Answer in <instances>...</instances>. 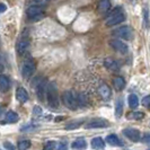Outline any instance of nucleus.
<instances>
[{
	"mask_svg": "<svg viewBox=\"0 0 150 150\" xmlns=\"http://www.w3.org/2000/svg\"><path fill=\"white\" fill-rule=\"evenodd\" d=\"M124 21H125L124 11L122 10L121 7H116L110 15L107 16L105 23L107 26H114V25H117V24L123 23Z\"/></svg>",
	"mask_w": 150,
	"mask_h": 150,
	"instance_id": "nucleus-1",
	"label": "nucleus"
},
{
	"mask_svg": "<svg viewBox=\"0 0 150 150\" xmlns=\"http://www.w3.org/2000/svg\"><path fill=\"white\" fill-rule=\"evenodd\" d=\"M46 97H47L49 106L51 108L59 107V96H58V90L54 83H50L46 87Z\"/></svg>",
	"mask_w": 150,
	"mask_h": 150,
	"instance_id": "nucleus-2",
	"label": "nucleus"
},
{
	"mask_svg": "<svg viewBox=\"0 0 150 150\" xmlns=\"http://www.w3.org/2000/svg\"><path fill=\"white\" fill-rule=\"evenodd\" d=\"M62 102L64 106L71 111H76L78 108V102H77L76 95L72 91H69V90L64 91L62 94Z\"/></svg>",
	"mask_w": 150,
	"mask_h": 150,
	"instance_id": "nucleus-3",
	"label": "nucleus"
},
{
	"mask_svg": "<svg viewBox=\"0 0 150 150\" xmlns=\"http://www.w3.org/2000/svg\"><path fill=\"white\" fill-rule=\"evenodd\" d=\"M32 86L35 88L36 90V94H38V97L40 100H44V97L46 95V81L41 77H36L34 79V83H32Z\"/></svg>",
	"mask_w": 150,
	"mask_h": 150,
	"instance_id": "nucleus-4",
	"label": "nucleus"
},
{
	"mask_svg": "<svg viewBox=\"0 0 150 150\" xmlns=\"http://www.w3.org/2000/svg\"><path fill=\"white\" fill-rule=\"evenodd\" d=\"M113 35L122 40H131L133 38V30L130 26H122L113 30Z\"/></svg>",
	"mask_w": 150,
	"mask_h": 150,
	"instance_id": "nucleus-5",
	"label": "nucleus"
},
{
	"mask_svg": "<svg viewBox=\"0 0 150 150\" xmlns=\"http://www.w3.org/2000/svg\"><path fill=\"white\" fill-rule=\"evenodd\" d=\"M35 63L32 60H26L22 66V76L24 79L28 80L35 72Z\"/></svg>",
	"mask_w": 150,
	"mask_h": 150,
	"instance_id": "nucleus-6",
	"label": "nucleus"
},
{
	"mask_svg": "<svg viewBox=\"0 0 150 150\" xmlns=\"http://www.w3.org/2000/svg\"><path fill=\"white\" fill-rule=\"evenodd\" d=\"M110 127V122L105 119H91L89 120L86 124H85V128L86 129H97V128H107Z\"/></svg>",
	"mask_w": 150,
	"mask_h": 150,
	"instance_id": "nucleus-7",
	"label": "nucleus"
},
{
	"mask_svg": "<svg viewBox=\"0 0 150 150\" xmlns=\"http://www.w3.org/2000/svg\"><path fill=\"white\" fill-rule=\"evenodd\" d=\"M110 45L112 46L115 51L122 53V54H125L129 51L128 45L125 44V43H123V41H120V40H115V38L111 40L110 41Z\"/></svg>",
	"mask_w": 150,
	"mask_h": 150,
	"instance_id": "nucleus-8",
	"label": "nucleus"
},
{
	"mask_svg": "<svg viewBox=\"0 0 150 150\" xmlns=\"http://www.w3.org/2000/svg\"><path fill=\"white\" fill-rule=\"evenodd\" d=\"M123 134L128 138L129 140L133 141V142H138L140 139H141V135H140V131L137 130V129L128 128L123 130Z\"/></svg>",
	"mask_w": 150,
	"mask_h": 150,
	"instance_id": "nucleus-9",
	"label": "nucleus"
},
{
	"mask_svg": "<svg viewBox=\"0 0 150 150\" xmlns=\"http://www.w3.org/2000/svg\"><path fill=\"white\" fill-rule=\"evenodd\" d=\"M44 8L42 7V5H33L30 6L26 10V15L28 16L30 18H35L38 16H41L43 14Z\"/></svg>",
	"mask_w": 150,
	"mask_h": 150,
	"instance_id": "nucleus-10",
	"label": "nucleus"
},
{
	"mask_svg": "<svg viewBox=\"0 0 150 150\" xmlns=\"http://www.w3.org/2000/svg\"><path fill=\"white\" fill-rule=\"evenodd\" d=\"M28 46H30V40L26 38H23L18 41V43L16 45V50H17L18 54H23V53L26 52Z\"/></svg>",
	"mask_w": 150,
	"mask_h": 150,
	"instance_id": "nucleus-11",
	"label": "nucleus"
},
{
	"mask_svg": "<svg viewBox=\"0 0 150 150\" xmlns=\"http://www.w3.org/2000/svg\"><path fill=\"white\" fill-rule=\"evenodd\" d=\"M16 97H17V99L21 102V103H26L27 100H28V98H30V96H28V93H27V90L25 89V88H23V87H19L18 89H17V91H16Z\"/></svg>",
	"mask_w": 150,
	"mask_h": 150,
	"instance_id": "nucleus-12",
	"label": "nucleus"
},
{
	"mask_svg": "<svg viewBox=\"0 0 150 150\" xmlns=\"http://www.w3.org/2000/svg\"><path fill=\"white\" fill-rule=\"evenodd\" d=\"M19 120V116L18 114L14 111H8L5 115V121L1 122V124H5V123H15Z\"/></svg>",
	"mask_w": 150,
	"mask_h": 150,
	"instance_id": "nucleus-13",
	"label": "nucleus"
},
{
	"mask_svg": "<svg viewBox=\"0 0 150 150\" xmlns=\"http://www.w3.org/2000/svg\"><path fill=\"white\" fill-rule=\"evenodd\" d=\"M104 66H105L106 69H108L111 71L119 70V63H117V61L114 60L113 58H106L105 60H104Z\"/></svg>",
	"mask_w": 150,
	"mask_h": 150,
	"instance_id": "nucleus-14",
	"label": "nucleus"
},
{
	"mask_svg": "<svg viewBox=\"0 0 150 150\" xmlns=\"http://www.w3.org/2000/svg\"><path fill=\"white\" fill-rule=\"evenodd\" d=\"M98 91H99V95L104 98V99H107V98H110V96H111V88L106 83H102L99 86V88H98Z\"/></svg>",
	"mask_w": 150,
	"mask_h": 150,
	"instance_id": "nucleus-15",
	"label": "nucleus"
},
{
	"mask_svg": "<svg viewBox=\"0 0 150 150\" xmlns=\"http://www.w3.org/2000/svg\"><path fill=\"white\" fill-rule=\"evenodd\" d=\"M91 148L93 149H104L105 148V141L102 138H94L91 140Z\"/></svg>",
	"mask_w": 150,
	"mask_h": 150,
	"instance_id": "nucleus-16",
	"label": "nucleus"
},
{
	"mask_svg": "<svg viewBox=\"0 0 150 150\" xmlns=\"http://www.w3.org/2000/svg\"><path fill=\"white\" fill-rule=\"evenodd\" d=\"M123 110H124L123 98H117L116 99V104H115V114H116V117H121L122 116Z\"/></svg>",
	"mask_w": 150,
	"mask_h": 150,
	"instance_id": "nucleus-17",
	"label": "nucleus"
},
{
	"mask_svg": "<svg viewBox=\"0 0 150 150\" xmlns=\"http://www.w3.org/2000/svg\"><path fill=\"white\" fill-rule=\"evenodd\" d=\"M87 146V142L85 140V138H78L76 139L75 141L71 144V148L72 149H85Z\"/></svg>",
	"mask_w": 150,
	"mask_h": 150,
	"instance_id": "nucleus-18",
	"label": "nucleus"
},
{
	"mask_svg": "<svg viewBox=\"0 0 150 150\" xmlns=\"http://www.w3.org/2000/svg\"><path fill=\"white\" fill-rule=\"evenodd\" d=\"M10 87V81L6 76L0 75V90L1 91H7Z\"/></svg>",
	"mask_w": 150,
	"mask_h": 150,
	"instance_id": "nucleus-19",
	"label": "nucleus"
},
{
	"mask_svg": "<svg viewBox=\"0 0 150 150\" xmlns=\"http://www.w3.org/2000/svg\"><path fill=\"white\" fill-rule=\"evenodd\" d=\"M113 85H114V88L117 90V91H120L124 88V86H125V81H124V79L122 78V77H116V78H114V80H113Z\"/></svg>",
	"mask_w": 150,
	"mask_h": 150,
	"instance_id": "nucleus-20",
	"label": "nucleus"
},
{
	"mask_svg": "<svg viewBox=\"0 0 150 150\" xmlns=\"http://www.w3.org/2000/svg\"><path fill=\"white\" fill-rule=\"evenodd\" d=\"M111 8V2L110 0H100L98 4V9L100 13H107Z\"/></svg>",
	"mask_w": 150,
	"mask_h": 150,
	"instance_id": "nucleus-21",
	"label": "nucleus"
},
{
	"mask_svg": "<svg viewBox=\"0 0 150 150\" xmlns=\"http://www.w3.org/2000/svg\"><path fill=\"white\" fill-rule=\"evenodd\" d=\"M76 98H77V102H78V105L80 106H87L88 105V98L86 97V95L83 93H79V94H76Z\"/></svg>",
	"mask_w": 150,
	"mask_h": 150,
	"instance_id": "nucleus-22",
	"label": "nucleus"
},
{
	"mask_svg": "<svg viewBox=\"0 0 150 150\" xmlns=\"http://www.w3.org/2000/svg\"><path fill=\"white\" fill-rule=\"evenodd\" d=\"M129 106L131 107V108H137L138 106H139V98H138V96L137 95H134V94H131L130 96H129Z\"/></svg>",
	"mask_w": 150,
	"mask_h": 150,
	"instance_id": "nucleus-23",
	"label": "nucleus"
},
{
	"mask_svg": "<svg viewBox=\"0 0 150 150\" xmlns=\"http://www.w3.org/2000/svg\"><path fill=\"white\" fill-rule=\"evenodd\" d=\"M106 142L108 143V144H111V146H119V144H121L120 139H119V137H117L116 134L107 135V138H106Z\"/></svg>",
	"mask_w": 150,
	"mask_h": 150,
	"instance_id": "nucleus-24",
	"label": "nucleus"
},
{
	"mask_svg": "<svg viewBox=\"0 0 150 150\" xmlns=\"http://www.w3.org/2000/svg\"><path fill=\"white\" fill-rule=\"evenodd\" d=\"M83 120H76V121H72V122H70V123H68V125H66V130H74V129H77L79 128L80 125H81V123H83Z\"/></svg>",
	"mask_w": 150,
	"mask_h": 150,
	"instance_id": "nucleus-25",
	"label": "nucleus"
},
{
	"mask_svg": "<svg viewBox=\"0 0 150 150\" xmlns=\"http://www.w3.org/2000/svg\"><path fill=\"white\" fill-rule=\"evenodd\" d=\"M30 140H21L19 142H18V149L21 150H25V149H28L30 147Z\"/></svg>",
	"mask_w": 150,
	"mask_h": 150,
	"instance_id": "nucleus-26",
	"label": "nucleus"
},
{
	"mask_svg": "<svg viewBox=\"0 0 150 150\" xmlns=\"http://www.w3.org/2000/svg\"><path fill=\"white\" fill-rule=\"evenodd\" d=\"M131 116H129L130 119H133V120H141L143 119V116H144V114L142 112H134L132 113V114H130Z\"/></svg>",
	"mask_w": 150,
	"mask_h": 150,
	"instance_id": "nucleus-27",
	"label": "nucleus"
},
{
	"mask_svg": "<svg viewBox=\"0 0 150 150\" xmlns=\"http://www.w3.org/2000/svg\"><path fill=\"white\" fill-rule=\"evenodd\" d=\"M57 148H58V146H57L55 141H49L44 147V149L46 150H53V149H57Z\"/></svg>",
	"mask_w": 150,
	"mask_h": 150,
	"instance_id": "nucleus-28",
	"label": "nucleus"
},
{
	"mask_svg": "<svg viewBox=\"0 0 150 150\" xmlns=\"http://www.w3.org/2000/svg\"><path fill=\"white\" fill-rule=\"evenodd\" d=\"M33 114H34L35 116H41V115L43 114V111H42V108H41L40 106H34V108H33Z\"/></svg>",
	"mask_w": 150,
	"mask_h": 150,
	"instance_id": "nucleus-29",
	"label": "nucleus"
},
{
	"mask_svg": "<svg viewBox=\"0 0 150 150\" xmlns=\"http://www.w3.org/2000/svg\"><path fill=\"white\" fill-rule=\"evenodd\" d=\"M142 105L144 106V107H148V108L150 107V95L146 96V97H143V99H142Z\"/></svg>",
	"mask_w": 150,
	"mask_h": 150,
	"instance_id": "nucleus-30",
	"label": "nucleus"
},
{
	"mask_svg": "<svg viewBox=\"0 0 150 150\" xmlns=\"http://www.w3.org/2000/svg\"><path fill=\"white\" fill-rule=\"evenodd\" d=\"M141 140H142L144 143H150V133H146V134L141 138Z\"/></svg>",
	"mask_w": 150,
	"mask_h": 150,
	"instance_id": "nucleus-31",
	"label": "nucleus"
},
{
	"mask_svg": "<svg viewBox=\"0 0 150 150\" xmlns=\"http://www.w3.org/2000/svg\"><path fill=\"white\" fill-rule=\"evenodd\" d=\"M4 147H5L6 149H10V150L15 149V146H13V144L9 142V141H6V142L4 143Z\"/></svg>",
	"mask_w": 150,
	"mask_h": 150,
	"instance_id": "nucleus-32",
	"label": "nucleus"
},
{
	"mask_svg": "<svg viewBox=\"0 0 150 150\" xmlns=\"http://www.w3.org/2000/svg\"><path fill=\"white\" fill-rule=\"evenodd\" d=\"M7 10V6L5 4H0V13H5Z\"/></svg>",
	"mask_w": 150,
	"mask_h": 150,
	"instance_id": "nucleus-33",
	"label": "nucleus"
},
{
	"mask_svg": "<svg viewBox=\"0 0 150 150\" xmlns=\"http://www.w3.org/2000/svg\"><path fill=\"white\" fill-rule=\"evenodd\" d=\"M144 19H146V25L148 26V11H147V9H144Z\"/></svg>",
	"mask_w": 150,
	"mask_h": 150,
	"instance_id": "nucleus-34",
	"label": "nucleus"
},
{
	"mask_svg": "<svg viewBox=\"0 0 150 150\" xmlns=\"http://www.w3.org/2000/svg\"><path fill=\"white\" fill-rule=\"evenodd\" d=\"M66 148H67V147H66V144H63V143H61L60 142V144H59V146H58V148H57V149H66Z\"/></svg>",
	"mask_w": 150,
	"mask_h": 150,
	"instance_id": "nucleus-35",
	"label": "nucleus"
},
{
	"mask_svg": "<svg viewBox=\"0 0 150 150\" xmlns=\"http://www.w3.org/2000/svg\"><path fill=\"white\" fill-rule=\"evenodd\" d=\"M2 112H4V108L0 106V116H1V114H2Z\"/></svg>",
	"mask_w": 150,
	"mask_h": 150,
	"instance_id": "nucleus-36",
	"label": "nucleus"
}]
</instances>
